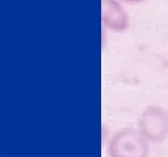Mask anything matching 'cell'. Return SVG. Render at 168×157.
Masks as SVG:
<instances>
[{
    "label": "cell",
    "instance_id": "obj_1",
    "mask_svg": "<svg viewBox=\"0 0 168 157\" xmlns=\"http://www.w3.org/2000/svg\"><path fill=\"white\" fill-rule=\"evenodd\" d=\"M108 153L109 157H149V142L139 129L123 128L110 139Z\"/></svg>",
    "mask_w": 168,
    "mask_h": 157
},
{
    "label": "cell",
    "instance_id": "obj_3",
    "mask_svg": "<svg viewBox=\"0 0 168 157\" xmlns=\"http://www.w3.org/2000/svg\"><path fill=\"white\" fill-rule=\"evenodd\" d=\"M102 20L114 31H124L129 26L127 13L116 0H102Z\"/></svg>",
    "mask_w": 168,
    "mask_h": 157
},
{
    "label": "cell",
    "instance_id": "obj_4",
    "mask_svg": "<svg viewBox=\"0 0 168 157\" xmlns=\"http://www.w3.org/2000/svg\"><path fill=\"white\" fill-rule=\"evenodd\" d=\"M126 1H129V2H138V1H141V0H126Z\"/></svg>",
    "mask_w": 168,
    "mask_h": 157
},
{
    "label": "cell",
    "instance_id": "obj_2",
    "mask_svg": "<svg viewBox=\"0 0 168 157\" xmlns=\"http://www.w3.org/2000/svg\"><path fill=\"white\" fill-rule=\"evenodd\" d=\"M139 131L149 142H162L168 135V112L158 105L148 106L139 118Z\"/></svg>",
    "mask_w": 168,
    "mask_h": 157
}]
</instances>
